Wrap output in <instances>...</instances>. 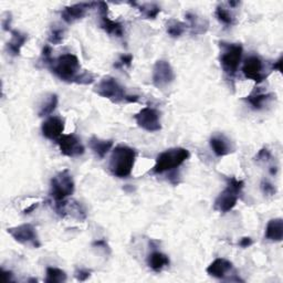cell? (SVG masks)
Instances as JSON below:
<instances>
[{
  "label": "cell",
  "instance_id": "cell-2",
  "mask_svg": "<svg viewBox=\"0 0 283 283\" xmlns=\"http://www.w3.org/2000/svg\"><path fill=\"white\" fill-rule=\"evenodd\" d=\"M50 69L52 73L63 82L76 83L79 75L81 74V64L79 59L72 53H64L57 58L51 63Z\"/></svg>",
  "mask_w": 283,
  "mask_h": 283
},
{
  "label": "cell",
  "instance_id": "cell-31",
  "mask_svg": "<svg viewBox=\"0 0 283 283\" xmlns=\"http://www.w3.org/2000/svg\"><path fill=\"white\" fill-rule=\"evenodd\" d=\"M261 191L264 195H268V196H272V195H274L276 193L275 187L271 184L270 181L265 180V179H263L261 182Z\"/></svg>",
  "mask_w": 283,
  "mask_h": 283
},
{
  "label": "cell",
  "instance_id": "cell-21",
  "mask_svg": "<svg viewBox=\"0 0 283 283\" xmlns=\"http://www.w3.org/2000/svg\"><path fill=\"white\" fill-rule=\"evenodd\" d=\"M147 264L155 272H161L164 268H166L169 264V258L163 252L154 251L147 258Z\"/></svg>",
  "mask_w": 283,
  "mask_h": 283
},
{
  "label": "cell",
  "instance_id": "cell-17",
  "mask_svg": "<svg viewBox=\"0 0 283 283\" xmlns=\"http://www.w3.org/2000/svg\"><path fill=\"white\" fill-rule=\"evenodd\" d=\"M265 239L272 243H280L283 239V220L281 218L271 219L265 228Z\"/></svg>",
  "mask_w": 283,
  "mask_h": 283
},
{
  "label": "cell",
  "instance_id": "cell-9",
  "mask_svg": "<svg viewBox=\"0 0 283 283\" xmlns=\"http://www.w3.org/2000/svg\"><path fill=\"white\" fill-rule=\"evenodd\" d=\"M152 80L153 84L158 88H164L172 84L175 80V72L169 62L158 60L153 68Z\"/></svg>",
  "mask_w": 283,
  "mask_h": 283
},
{
  "label": "cell",
  "instance_id": "cell-7",
  "mask_svg": "<svg viewBox=\"0 0 283 283\" xmlns=\"http://www.w3.org/2000/svg\"><path fill=\"white\" fill-rule=\"evenodd\" d=\"M74 190V180L68 169H64L62 172L58 173L51 179L50 196L56 200V203L66 200L71 195H73Z\"/></svg>",
  "mask_w": 283,
  "mask_h": 283
},
{
  "label": "cell",
  "instance_id": "cell-37",
  "mask_svg": "<svg viewBox=\"0 0 283 283\" xmlns=\"http://www.w3.org/2000/svg\"><path fill=\"white\" fill-rule=\"evenodd\" d=\"M10 23H11V15L7 14V17H5L3 19V28H4L5 31L10 30Z\"/></svg>",
  "mask_w": 283,
  "mask_h": 283
},
{
  "label": "cell",
  "instance_id": "cell-27",
  "mask_svg": "<svg viewBox=\"0 0 283 283\" xmlns=\"http://www.w3.org/2000/svg\"><path fill=\"white\" fill-rule=\"evenodd\" d=\"M132 6H136L137 7V4L135 3H129ZM139 11L145 18L147 19H155V18L158 16V14L161 13V7H158L157 5L155 4H145V5H142L138 6Z\"/></svg>",
  "mask_w": 283,
  "mask_h": 283
},
{
  "label": "cell",
  "instance_id": "cell-12",
  "mask_svg": "<svg viewBox=\"0 0 283 283\" xmlns=\"http://www.w3.org/2000/svg\"><path fill=\"white\" fill-rule=\"evenodd\" d=\"M57 143L60 147L61 154L67 157H79L84 154V146L81 143V139L75 136L74 134L62 135L57 140Z\"/></svg>",
  "mask_w": 283,
  "mask_h": 283
},
{
  "label": "cell",
  "instance_id": "cell-10",
  "mask_svg": "<svg viewBox=\"0 0 283 283\" xmlns=\"http://www.w3.org/2000/svg\"><path fill=\"white\" fill-rule=\"evenodd\" d=\"M243 73L247 79L257 83H261L268 76V73H265L264 62L258 56H250L246 59L243 66Z\"/></svg>",
  "mask_w": 283,
  "mask_h": 283
},
{
  "label": "cell",
  "instance_id": "cell-44",
  "mask_svg": "<svg viewBox=\"0 0 283 283\" xmlns=\"http://www.w3.org/2000/svg\"><path fill=\"white\" fill-rule=\"evenodd\" d=\"M37 281H38L37 279H30V280H29V282H37Z\"/></svg>",
  "mask_w": 283,
  "mask_h": 283
},
{
  "label": "cell",
  "instance_id": "cell-36",
  "mask_svg": "<svg viewBox=\"0 0 283 283\" xmlns=\"http://www.w3.org/2000/svg\"><path fill=\"white\" fill-rule=\"evenodd\" d=\"M97 6H98L100 16H108V11H109L108 4L101 2V3H97Z\"/></svg>",
  "mask_w": 283,
  "mask_h": 283
},
{
  "label": "cell",
  "instance_id": "cell-41",
  "mask_svg": "<svg viewBox=\"0 0 283 283\" xmlns=\"http://www.w3.org/2000/svg\"><path fill=\"white\" fill-rule=\"evenodd\" d=\"M3 275H4L6 282L13 281L14 274H13V272H11V271H5V270H3Z\"/></svg>",
  "mask_w": 283,
  "mask_h": 283
},
{
  "label": "cell",
  "instance_id": "cell-5",
  "mask_svg": "<svg viewBox=\"0 0 283 283\" xmlns=\"http://www.w3.org/2000/svg\"><path fill=\"white\" fill-rule=\"evenodd\" d=\"M220 64L228 76H234L239 69L244 49L240 43L220 42Z\"/></svg>",
  "mask_w": 283,
  "mask_h": 283
},
{
  "label": "cell",
  "instance_id": "cell-15",
  "mask_svg": "<svg viewBox=\"0 0 283 283\" xmlns=\"http://www.w3.org/2000/svg\"><path fill=\"white\" fill-rule=\"evenodd\" d=\"M233 269L232 263L227 259L218 258L215 261H212L207 268V273L217 279H226Z\"/></svg>",
  "mask_w": 283,
  "mask_h": 283
},
{
  "label": "cell",
  "instance_id": "cell-13",
  "mask_svg": "<svg viewBox=\"0 0 283 283\" xmlns=\"http://www.w3.org/2000/svg\"><path fill=\"white\" fill-rule=\"evenodd\" d=\"M97 3H80L72 6H68L61 11V18L64 22L74 23L75 21L81 20L82 18H84L87 10L92 8L93 6H96Z\"/></svg>",
  "mask_w": 283,
  "mask_h": 283
},
{
  "label": "cell",
  "instance_id": "cell-20",
  "mask_svg": "<svg viewBox=\"0 0 283 283\" xmlns=\"http://www.w3.org/2000/svg\"><path fill=\"white\" fill-rule=\"evenodd\" d=\"M185 17L188 22H190V27L192 29L193 34H203L208 30L209 23L207 20L204 19V18L193 13H187Z\"/></svg>",
  "mask_w": 283,
  "mask_h": 283
},
{
  "label": "cell",
  "instance_id": "cell-35",
  "mask_svg": "<svg viewBox=\"0 0 283 283\" xmlns=\"http://www.w3.org/2000/svg\"><path fill=\"white\" fill-rule=\"evenodd\" d=\"M132 62H133L132 55H123L121 56L119 64H116V67H131Z\"/></svg>",
  "mask_w": 283,
  "mask_h": 283
},
{
  "label": "cell",
  "instance_id": "cell-43",
  "mask_svg": "<svg viewBox=\"0 0 283 283\" xmlns=\"http://www.w3.org/2000/svg\"><path fill=\"white\" fill-rule=\"evenodd\" d=\"M229 5H230V6H232V7H234V6L239 5V3H238V2H230V3H229Z\"/></svg>",
  "mask_w": 283,
  "mask_h": 283
},
{
  "label": "cell",
  "instance_id": "cell-38",
  "mask_svg": "<svg viewBox=\"0 0 283 283\" xmlns=\"http://www.w3.org/2000/svg\"><path fill=\"white\" fill-rule=\"evenodd\" d=\"M93 246L94 247H99V248H103V249L105 250H109L110 251V247L108 245V243L104 239H101V240H98V241H94L93 243Z\"/></svg>",
  "mask_w": 283,
  "mask_h": 283
},
{
  "label": "cell",
  "instance_id": "cell-28",
  "mask_svg": "<svg viewBox=\"0 0 283 283\" xmlns=\"http://www.w3.org/2000/svg\"><path fill=\"white\" fill-rule=\"evenodd\" d=\"M216 16L218 18V20L222 22L223 25L226 26H231L234 23V18L231 15V13L226 8H223L222 6H218L216 8Z\"/></svg>",
  "mask_w": 283,
  "mask_h": 283
},
{
  "label": "cell",
  "instance_id": "cell-29",
  "mask_svg": "<svg viewBox=\"0 0 283 283\" xmlns=\"http://www.w3.org/2000/svg\"><path fill=\"white\" fill-rule=\"evenodd\" d=\"M64 34H66V30H64V29L53 27L49 33V42L53 45L60 44L64 39Z\"/></svg>",
  "mask_w": 283,
  "mask_h": 283
},
{
  "label": "cell",
  "instance_id": "cell-23",
  "mask_svg": "<svg viewBox=\"0 0 283 283\" xmlns=\"http://www.w3.org/2000/svg\"><path fill=\"white\" fill-rule=\"evenodd\" d=\"M272 97H273L272 94L256 93V94H251V96L247 97L246 101L249 103L255 110H261V109H263V106L270 101Z\"/></svg>",
  "mask_w": 283,
  "mask_h": 283
},
{
  "label": "cell",
  "instance_id": "cell-18",
  "mask_svg": "<svg viewBox=\"0 0 283 283\" xmlns=\"http://www.w3.org/2000/svg\"><path fill=\"white\" fill-rule=\"evenodd\" d=\"M11 39L7 43V51L11 57H18L20 55L21 48L27 42L28 35L18 30H11Z\"/></svg>",
  "mask_w": 283,
  "mask_h": 283
},
{
  "label": "cell",
  "instance_id": "cell-14",
  "mask_svg": "<svg viewBox=\"0 0 283 283\" xmlns=\"http://www.w3.org/2000/svg\"><path fill=\"white\" fill-rule=\"evenodd\" d=\"M41 131L45 138L58 140L64 131V120L60 116H50L43 122Z\"/></svg>",
  "mask_w": 283,
  "mask_h": 283
},
{
  "label": "cell",
  "instance_id": "cell-42",
  "mask_svg": "<svg viewBox=\"0 0 283 283\" xmlns=\"http://www.w3.org/2000/svg\"><path fill=\"white\" fill-rule=\"evenodd\" d=\"M38 206H39V203H35V204H32L30 207L29 208H27V209H25L23 210V214L25 215H28V214H31V212L34 210V209H37L38 208Z\"/></svg>",
  "mask_w": 283,
  "mask_h": 283
},
{
  "label": "cell",
  "instance_id": "cell-25",
  "mask_svg": "<svg viewBox=\"0 0 283 283\" xmlns=\"http://www.w3.org/2000/svg\"><path fill=\"white\" fill-rule=\"evenodd\" d=\"M59 103V99L57 94H50L48 97V99L45 100L44 103L41 105L40 111H39V116L40 117H44V116H49L50 114H52L55 110L57 109Z\"/></svg>",
  "mask_w": 283,
  "mask_h": 283
},
{
  "label": "cell",
  "instance_id": "cell-1",
  "mask_svg": "<svg viewBox=\"0 0 283 283\" xmlns=\"http://www.w3.org/2000/svg\"><path fill=\"white\" fill-rule=\"evenodd\" d=\"M136 159V151L126 145H119L112 152L109 168L112 175L126 178L132 174Z\"/></svg>",
  "mask_w": 283,
  "mask_h": 283
},
{
  "label": "cell",
  "instance_id": "cell-19",
  "mask_svg": "<svg viewBox=\"0 0 283 283\" xmlns=\"http://www.w3.org/2000/svg\"><path fill=\"white\" fill-rule=\"evenodd\" d=\"M88 146H90L91 151L96 154L97 157L102 159L111 151L112 147H113V140L101 139L97 136H92L91 139L88 140Z\"/></svg>",
  "mask_w": 283,
  "mask_h": 283
},
{
  "label": "cell",
  "instance_id": "cell-3",
  "mask_svg": "<svg viewBox=\"0 0 283 283\" xmlns=\"http://www.w3.org/2000/svg\"><path fill=\"white\" fill-rule=\"evenodd\" d=\"M245 187V182L239 180L234 177H229L227 178V187L223 190L219 196L215 200L214 209L220 212H228L234 208L237 205L238 199Z\"/></svg>",
  "mask_w": 283,
  "mask_h": 283
},
{
  "label": "cell",
  "instance_id": "cell-30",
  "mask_svg": "<svg viewBox=\"0 0 283 283\" xmlns=\"http://www.w3.org/2000/svg\"><path fill=\"white\" fill-rule=\"evenodd\" d=\"M94 78H96V75L92 74L91 72H88V71H82L81 74L79 75L78 81H76V83L78 84H91L94 81Z\"/></svg>",
  "mask_w": 283,
  "mask_h": 283
},
{
  "label": "cell",
  "instance_id": "cell-33",
  "mask_svg": "<svg viewBox=\"0 0 283 283\" xmlns=\"http://www.w3.org/2000/svg\"><path fill=\"white\" fill-rule=\"evenodd\" d=\"M272 157L271 153L268 149H262L258 152V154L256 155V161L257 162H268Z\"/></svg>",
  "mask_w": 283,
  "mask_h": 283
},
{
  "label": "cell",
  "instance_id": "cell-11",
  "mask_svg": "<svg viewBox=\"0 0 283 283\" xmlns=\"http://www.w3.org/2000/svg\"><path fill=\"white\" fill-rule=\"evenodd\" d=\"M7 231L17 243L21 245H32L35 248L40 247L37 231L30 223H23L20 226L8 228Z\"/></svg>",
  "mask_w": 283,
  "mask_h": 283
},
{
  "label": "cell",
  "instance_id": "cell-4",
  "mask_svg": "<svg viewBox=\"0 0 283 283\" xmlns=\"http://www.w3.org/2000/svg\"><path fill=\"white\" fill-rule=\"evenodd\" d=\"M191 157V153L182 147H174L161 153L156 158V163L153 167V173L163 174L178 168Z\"/></svg>",
  "mask_w": 283,
  "mask_h": 283
},
{
  "label": "cell",
  "instance_id": "cell-26",
  "mask_svg": "<svg viewBox=\"0 0 283 283\" xmlns=\"http://www.w3.org/2000/svg\"><path fill=\"white\" fill-rule=\"evenodd\" d=\"M45 274H46V278H45L46 283H63L67 281V273L61 269L48 267L46 268Z\"/></svg>",
  "mask_w": 283,
  "mask_h": 283
},
{
  "label": "cell",
  "instance_id": "cell-22",
  "mask_svg": "<svg viewBox=\"0 0 283 283\" xmlns=\"http://www.w3.org/2000/svg\"><path fill=\"white\" fill-rule=\"evenodd\" d=\"M101 28L105 32H108L111 35H114V37L121 38L124 34V28L123 25L119 21L111 20L108 16H101Z\"/></svg>",
  "mask_w": 283,
  "mask_h": 283
},
{
  "label": "cell",
  "instance_id": "cell-34",
  "mask_svg": "<svg viewBox=\"0 0 283 283\" xmlns=\"http://www.w3.org/2000/svg\"><path fill=\"white\" fill-rule=\"evenodd\" d=\"M51 53H52V48H51V46L48 45V44L44 45V48H43V50H42V61H43L45 64H48L49 67L51 66V63L53 62Z\"/></svg>",
  "mask_w": 283,
  "mask_h": 283
},
{
  "label": "cell",
  "instance_id": "cell-24",
  "mask_svg": "<svg viewBox=\"0 0 283 283\" xmlns=\"http://www.w3.org/2000/svg\"><path fill=\"white\" fill-rule=\"evenodd\" d=\"M187 27L185 22L172 19L166 23V31L172 38H179L185 33Z\"/></svg>",
  "mask_w": 283,
  "mask_h": 283
},
{
  "label": "cell",
  "instance_id": "cell-39",
  "mask_svg": "<svg viewBox=\"0 0 283 283\" xmlns=\"http://www.w3.org/2000/svg\"><path fill=\"white\" fill-rule=\"evenodd\" d=\"M252 244H253V241H252V239L250 237H244L243 239L240 240V243H239L240 247H243V248L250 247Z\"/></svg>",
  "mask_w": 283,
  "mask_h": 283
},
{
  "label": "cell",
  "instance_id": "cell-16",
  "mask_svg": "<svg viewBox=\"0 0 283 283\" xmlns=\"http://www.w3.org/2000/svg\"><path fill=\"white\" fill-rule=\"evenodd\" d=\"M209 143L212 152H214L215 155L218 157L226 156L233 152L231 142H230L226 136H223V135H215V136H212L210 138Z\"/></svg>",
  "mask_w": 283,
  "mask_h": 283
},
{
  "label": "cell",
  "instance_id": "cell-6",
  "mask_svg": "<svg viewBox=\"0 0 283 283\" xmlns=\"http://www.w3.org/2000/svg\"><path fill=\"white\" fill-rule=\"evenodd\" d=\"M94 92L98 96L110 100L113 103L127 102V94L124 87L113 76H104V78L94 86Z\"/></svg>",
  "mask_w": 283,
  "mask_h": 283
},
{
  "label": "cell",
  "instance_id": "cell-8",
  "mask_svg": "<svg viewBox=\"0 0 283 283\" xmlns=\"http://www.w3.org/2000/svg\"><path fill=\"white\" fill-rule=\"evenodd\" d=\"M134 120L137 125L147 132H158L162 129L161 119L158 111L153 108L142 109L137 114L134 115Z\"/></svg>",
  "mask_w": 283,
  "mask_h": 283
},
{
  "label": "cell",
  "instance_id": "cell-32",
  "mask_svg": "<svg viewBox=\"0 0 283 283\" xmlns=\"http://www.w3.org/2000/svg\"><path fill=\"white\" fill-rule=\"evenodd\" d=\"M91 271L90 270H86V269H78L75 271V273H74V276H75V279L78 280V281H81V282H83V281H86L88 278L91 276Z\"/></svg>",
  "mask_w": 283,
  "mask_h": 283
},
{
  "label": "cell",
  "instance_id": "cell-40",
  "mask_svg": "<svg viewBox=\"0 0 283 283\" xmlns=\"http://www.w3.org/2000/svg\"><path fill=\"white\" fill-rule=\"evenodd\" d=\"M282 61H283V58L280 57L278 60H276L274 63H273V66H272V70H276V71H279V72H282Z\"/></svg>",
  "mask_w": 283,
  "mask_h": 283
}]
</instances>
